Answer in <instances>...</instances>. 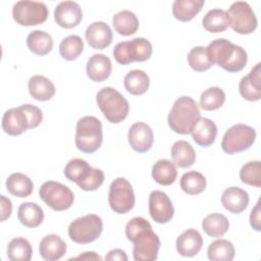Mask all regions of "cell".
<instances>
[{
    "label": "cell",
    "instance_id": "1",
    "mask_svg": "<svg viewBox=\"0 0 261 261\" xmlns=\"http://www.w3.org/2000/svg\"><path fill=\"white\" fill-rule=\"evenodd\" d=\"M125 236L134 244L133 255L136 261L157 259L160 240L147 219L140 216L132 218L125 225Z\"/></svg>",
    "mask_w": 261,
    "mask_h": 261
},
{
    "label": "cell",
    "instance_id": "2",
    "mask_svg": "<svg viewBox=\"0 0 261 261\" xmlns=\"http://www.w3.org/2000/svg\"><path fill=\"white\" fill-rule=\"evenodd\" d=\"M206 49L212 63L228 72L241 71L247 64L248 56L245 49L226 39H215Z\"/></svg>",
    "mask_w": 261,
    "mask_h": 261
},
{
    "label": "cell",
    "instance_id": "3",
    "mask_svg": "<svg viewBox=\"0 0 261 261\" xmlns=\"http://www.w3.org/2000/svg\"><path fill=\"white\" fill-rule=\"evenodd\" d=\"M43 120L41 109L35 105L23 104L6 110L2 117V128L9 136H18L29 128L37 127Z\"/></svg>",
    "mask_w": 261,
    "mask_h": 261
},
{
    "label": "cell",
    "instance_id": "4",
    "mask_svg": "<svg viewBox=\"0 0 261 261\" xmlns=\"http://www.w3.org/2000/svg\"><path fill=\"white\" fill-rule=\"evenodd\" d=\"M201 118V113L197 102L189 97L182 96L177 98L168 114V125L176 134H191L194 126Z\"/></svg>",
    "mask_w": 261,
    "mask_h": 261
},
{
    "label": "cell",
    "instance_id": "5",
    "mask_svg": "<svg viewBox=\"0 0 261 261\" xmlns=\"http://www.w3.org/2000/svg\"><path fill=\"white\" fill-rule=\"evenodd\" d=\"M64 175L87 192L96 191L104 182V172L99 168H93L81 158H73L67 162L64 167Z\"/></svg>",
    "mask_w": 261,
    "mask_h": 261
},
{
    "label": "cell",
    "instance_id": "6",
    "mask_svg": "<svg viewBox=\"0 0 261 261\" xmlns=\"http://www.w3.org/2000/svg\"><path fill=\"white\" fill-rule=\"evenodd\" d=\"M102 123L95 116H84L76 122L74 142L76 148L87 154L96 152L102 145Z\"/></svg>",
    "mask_w": 261,
    "mask_h": 261
},
{
    "label": "cell",
    "instance_id": "7",
    "mask_svg": "<svg viewBox=\"0 0 261 261\" xmlns=\"http://www.w3.org/2000/svg\"><path fill=\"white\" fill-rule=\"evenodd\" d=\"M96 102L106 119L112 123H119L128 114L127 100L114 88H102L97 93Z\"/></svg>",
    "mask_w": 261,
    "mask_h": 261
},
{
    "label": "cell",
    "instance_id": "8",
    "mask_svg": "<svg viewBox=\"0 0 261 261\" xmlns=\"http://www.w3.org/2000/svg\"><path fill=\"white\" fill-rule=\"evenodd\" d=\"M152 44L145 38H135L130 41L119 42L113 49V57L122 65L134 61H146L152 55Z\"/></svg>",
    "mask_w": 261,
    "mask_h": 261
},
{
    "label": "cell",
    "instance_id": "9",
    "mask_svg": "<svg viewBox=\"0 0 261 261\" xmlns=\"http://www.w3.org/2000/svg\"><path fill=\"white\" fill-rule=\"evenodd\" d=\"M103 230L102 219L96 214H87L74 219L68 226V236L76 244H90L96 241Z\"/></svg>",
    "mask_w": 261,
    "mask_h": 261
},
{
    "label": "cell",
    "instance_id": "10",
    "mask_svg": "<svg viewBox=\"0 0 261 261\" xmlns=\"http://www.w3.org/2000/svg\"><path fill=\"white\" fill-rule=\"evenodd\" d=\"M255 139L256 130L252 126L238 123L225 132L221 142V149L226 154L243 152L254 144Z\"/></svg>",
    "mask_w": 261,
    "mask_h": 261
},
{
    "label": "cell",
    "instance_id": "11",
    "mask_svg": "<svg viewBox=\"0 0 261 261\" xmlns=\"http://www.w3.org/2000/svg\"><path fill=\"white\" fill-rule=\"evenodd\" d=\"M39 196L46 205L55 211L67 210L74 201V195L71 190L54 180L45 181L39 190Z\"/></svg>",
    "mask_w": 261,
    "mask_h": 261
},
{
    "label": "cell",
    "instance_id": "12",
    "mask_svg": "<svg viewBox=\"0 0 261 261\" xmlns=\"http://www.w3.org/2000/svg\"><path fill=\"white\" fill-rule=\"evenodd\" d=\"M135 193L132 185L124 177L115 178L110 187L108 203L110 208L117 214H125L135 206Z\"/></svg>",
    "mask_w": 261,
    "mask_h": 261
},
{
    "label": "cell",
    "instance_id": "13",
    "mask_svg": "<svg viewBox=\"0 0 261 261\" xmlns=\"http://www.w3.org/2000/svg\"><path fill=\"white\" fill-rule=\"evenodd\" d=\"M227 14L229 18V27L238 34L249 35L257 28V17L249 3L245 1L233 2L230 5Z\"/></svg>",
    "mask_w": 261,
    "mask_h": 261
},
{
    "label": "cell",
    "instance_id": "14",
    "mask_svg": "<svg viewBox=\"0 0 261 261\" xmlns=\"http://www.w3.org/2000/svg\"><path fill=\"white\" fill-rule=\"evenodd\" d=\"M12 16L20 25H37L46 21L48 17V8L43 2L18 1L13 5Z\"/></svg>",
    "mask_w": 261,
    "mask_h": 261
},
{
    "label": "cell",
    "instance_id": "15",
    "mask_svg": "<svg viewBox=\"0 0 261 261\" xmlns=\"http://www.w3.org/2000/svg\"><path fill=\"white\" fill-rule=\"evenodd\" d=\"M149 213L158 223L169 222L174 214V208L169 197L162 191H153L149 196Z\"/></svg>",
    "mask_w": 261,
    "mask_h": 261
},
{
    "label": "cell",
    "instance_id": "16",
    "mask_svg": "<svg viewBox=\"0 0 261 261\" xmlns=\"http://www.w3.org/2000/svg\"><path fill=\"white\" fill-rule=\"evenodd\" d=\"M128 143L132 149L138 153L149 151L154 142V134L152 128L145 122H135L128 130Z\"/></svg>",
    "mask_w": 261,
    "mask_h": 261
},
{
    "label": "cell",
    "instance_id": "17",
    "mask_svg": "<svg viewBox=\"0 0 261 261\" xmlns=\"http://www.w3.org/2000/svg\"><path fill=\"white\" fill-rule=\"evenodd\" d=\"M83 18L81 6L74 1L60 2L54 11V19L57 24L64 29L76 27Z\"/></svg>",
    "mask_w": 261,
    "mask_h": 261
},
{
    "label": "cell",
    "instance_id": "18",
    "mask_svg": "<svg viewBox=\"0 0 261 261\" xmlns=\"http://www.w3.org/2000/svg\"><path fill=\"white\" fill-rule=\"evenodd\" d=\"M86 40L94 49H105L113 39L110 27L104 21H95L86 30Z\"/></svg>",
    "mask_w": 261,
    "mask_h": 261
},
{
    "label": "cell",
    "instance_id": "19",
    "mask_svg": "<svg viewBox=\"0 0 261 261\" xmlns=\"http://www.w3.org/2000/svg\"><path fill=\"white\" fill-rule=\"evenodd\" d=\"M260 63H257L248 75L242 77L239 91L242 97L248 101H258L261 98V71Z\"/></svg>",
    "mask_w": 261,
    "mask_h": 261
},
{
    "label": "cell",
    "instance_id": "20",
    "mask_svg": "<svg viewBox=\"0 0 261 261\" xmlns=\"http://www.w3.org/2000/svg\"><path fill=\"white\" fill-rule=\"evenodd\" d=\"M175 246L179 255L184 257H193L202 249L203 238L197 229L189 228L177 237Z\"/></svg>",
    "mask_w": 261,
    "mask_h": 261
},
{
    "label": "cell",
    "instance_id": "21",
    "mask_svg": "<svg viewBox=\"0 0 261 261\" xmlns=\"http://www.w3.org/2000/svg\"><path fill=\"white\" fill-rule=\"evenodd\" d=\"M248 193L238 187H230L224 190L221 196V204L230 213H242L249 204Z\"/></svg>",
    "mask_w": 261,
    "mask_h": 261
},
{
    "label": "cell",
    "instance_id": "22",
    "mask_svg": "<svg viewBox=\"0 0 261 261\" xmlns=\"http://www.w3.org/2000/svg\"><path fill=\"white\" fill-rule=\"evenodd\" d=\"M39 252L44 260L56 261L66 253V244L57 234H47L40 242Z\"/></svg>",
    "mask_w": 261,
    "mask_h": 261
},
{
    "label": "cell",
    "instance_id": "23",
    "mask_svg": "<svg viewBox=\"0 0 261 261\" xmlns=\"http://www.w3.org/2000/svg\"><path fill=\"white\" fill-rule=\"evenodd\" d=\"M86 70L89 79L93 82H103L109 77L112 70V63L106 55L94 54L89 58Z\"/></svg>",
    "mask_w": 261,
    "mask_h": 261
},
{
    "label": "cell",
    "instance_id": "24",
    "mask_svg": "<svg viewBox=\"0 0 261 261\" xmlns=\"http://www.w3.org/2000/svg\"><path fill=\"white\" fill-rule=\"evenodd\" d=\"M191 134L196 144L202 147H208L215 141L217 135V126L211 119L201 117L194 126Z\"/></svg>",
    "mask_w": 261,
    "mask_h": 261
},
{
    "label": "cell",
    "instance_id": "25",
    "mask_svg": "<svg viewBox=\"0 0 261 261\" xmlns=\"http://www.w3.org/2000/svg\"><path fill=\"white\" fill-rule=\"evenodd\" d=\"M30 95L38 101H48L55 95V87L53 83L44 75H33L29 80Z\"/></svg>",
    "mask_w": 261,
    "mask_h": 261
},
{
    "label": "cell",
    "instance_id": "26",
    "mask_svg": "<svg viewBox=\"0 0 261 261\" xmlns=\"http://www.w3.org/2000/svg\"><path fill=\"white\" fill-rule=\"evenodd\" d=\"M17 218L22 225L34 228L43 222L44 212L38 204L33 202H25L19 205Z\"/></svg>",
    "mask_w": 261,
    "mask_h": 261
},
{
    "label": "cell",
    "instance_id": "27",
    "mask_svg": "<svg viewBox=\"0 0 261 261\" xmlns=\"http://www.w3.org/2000/svg\"><path fill=\"white\" fill-rule=\"evenodd\" d=\"M204 4V0H175L172 4V14L179 21H189L201 11Z\"/></svg>",
    "mask_w": 261,
    "mask_h": 261
},
{
    "label": "cell",
    "instance_id": "28",
    "mask_svg": "<svg viewBox=\"0 0 261 261\" xmlns=\"http://www.w3.org/2000/svg\"><path fill=\"white\" fill-rule=\"evenodd\" d=\"M125 90L132 95L145 94L150 86L149 75L141 69H133L128 71L123 80Z\"/></svg>",
    "mask_w": 261,
    "mask_h": 261
},
{
    "label": "cell",
    "instance_id": "29",
    "mask_svg": "<svg viewBox=\"0 0 261 261\" xmlns=\"http://www.w3.org/2000/svg\"><path fill=\"white\" fill-rule=\"evenodd\" d=\"M171 157L176 166L179 168H187L194 164L196 160V152L190 143L180 140L172 145Z\"/></svg>",
    "mask_w": 261,
    "mask_h": 261
},
{
    "label": "cell",
    "instance_id": "30",
    "mask_svg": "<svg viewBox=\"0 0 261 261\" xmlns=\"http://www.w3.org/2000/svg\"><path fill=\"white\" fill-rule=\"evenodd\" d=\"M6 188L11 195L18 198H25L33 193L34 184L28 175L20 172H14L7 177Z\"/></svg>",
    "mask_w": 261,
    "mask_h": 261
},
{
    "label": "cell",
    "instance_id": "31",
    "mask_svg": "<svg viewBox=\"0 0 261 261\" xmlns=\"http://www.w3.org/2000/svg\"><path fill=\"white\" fill-rule=\"evenodd\" d=\"M27 45L33 53L44 56L53 49V39L45 31L36 30L28 35Z\"/></svg>",
    "mask_w": 261,
    "mask_h": 261
},
{
    "label": "cell",
    "instance_id": "32",
    "mask_svg": "<svg viewBox=\"0 0 261 261\" xmlns=\"http://www.w3.org/2000/svg\"><path fill=\"white\" fill-rule=\"evenodd\" d=\"M114 30L122 36L134 35L139 29V19L137 15L129 10H121L112 17Z\"/></svg>",
    "mask_w": 261,
    "mask_h": 261
},
{
    "label": "cell",
    "instance_id": "33",
    "mask_svg": "<svg viewBox=\"0 0 261 261\" xmlns=\"http://www.w3.org/2000/svg\"><path fill=\"white\" fill-rule=\"evenodd\" d=\"M176 176L177 170L174 163L167 159L158 160L152 167V177L161 186H170L174 182Z\"/></svg>",
    "mask_w": 261,
    "mask_h": 261
},
{
    "label": "cell",
    "instance_id": "34",
    "mask_svg": "<svg viewBox=\"0 0 261 261\" xmlns=\"http://www.w3.org/2000/svg\"><path fill=\"white\" fill-rule=\"evenodd\" d=\"M202 24L204 29L210 33H220L229 27V18L227 11L220 8L209 10L203 17Z\"/></svg>",
    "mask_w": 261,
    "mask_h": 261
},
{
    "label": "cell",
    "instance_id": "35",
    "mask_svg": "<svg viewBox=\"0 0 261 261\" xmlns=\"http://www.w3.org/2000/svg\"><path fill=\"white\" fill-rule=\"evenodd\" d=\"M202 228L207 236L211 238H218L228 230L229 221L223 214L212 213L203 219Z\"/></svg>",
    "mask_w": 261,
    "mask_h": 261
},
{
    "label": "cell",
    "instance_id": "36",
    "mask_svg": "<svg viewBox=\"0 0 261 261\" xmlns=\"http://www.w3.org/2000/svg\"><path fill=\"white\" fill-rule=\"evenodd\" d=\"M181 190L188 195H198L206 189V177L199 171L191 170L184 173L179 181Z\"/></svg>",
    "mask_w": 261,
    "mask_h": 261
},
{
    "label": "cell",
    "instance_id": "37",
    "mask_svg": "<svg viewBox=\"0 0 261 261\" xmlns=\"http://www.w3.org/2000/svg\"><path fill=\"white\" fill-rule=\"evenodd\" d=\"M207 255L211 261H231L234 258V247L227 240H216L209 245Z\"/></svg>",
    "mask_w": 261,
    "mask_h": 261
},
{
    "label": "cell",
    "instance_id": "38",
    "mask_svg": "<svg viewBox=\"0 0 261 261\" xmlns=\"http://www.w3.org/2000/svg\"><path fill=\"white\" fill-rule=\"evenodd\" d=\"M33 249L24 238H14L7 246V257L11 261H30Z\"/></svg>",
    "mask_w": 261,
    "mask_h": 261
},
{
    "label": "cell",
    "instance_id": "39",
    "mask_svg": "<svg viewBox=\"0 0 261 261\" xmlns=\"http://www.w3.org/2000/svg\"><path fill=\"white\" fill-rule=\"evenodd\" d=\"M84 50V42L77 35H69L65 37L59 44V53L65 60L76 59Z\"/></svg>",
    "mask_w": 261,
    "mask_h": 261
},
{
    "label": "cell",
    "instance_id": "40",
    "mask_svg": "<svg viewBox=\"0 0 261 261\" xmlns=\"http://www.w3.org/2000/svg\"><path fill=\"white\" fill-rule=\"evenodd\" d=\"M225 102V94L218 87H210L205 90L200 97V106L202 109L212 111L219 109Z\"/></svg>",
    "mask_w": 261,
    "mask_h": 261
},
{
    "label": "cell",
    "instance_id": "41",
    "mask_svg": "<svg viewBox=\"0 0 261 261\" xmlns=\"http://www.w3.org/2000/svg\"><path fill=\"white\" fill-rule=\"evenodd\" d=\"M188 62L189 65L198 72L206 71L213 65L206 47L203 46H197L191 49L188 54Z\"/></svg>",
    "mask_w": 261,
    "mask_h": 261
},
{
    "label": "cell",
    "instance_id": "42",
    "mask_svg": "<svg viewBox=\"0 0 261 261\" xmlns=\"http://www.w3.org/2000/svg\"><path fill=\"white\" fill-rule=\"evenodd\" d=\"M241 180L249 186L261 187V162L259 160L249 161L240 170Z\"/></svg>",
    "mask_w": 261,
    "mask_h": 261
},
{
    "label": "cell",
    "instance_id": "43",
    "mask_svg": "<svg viewBox=\"0 0 261 261\" xmlns=\"http://www.w3.org/2000/svg\"><path fill=\"white\" fill-rule=\"evenodd\" d=\"M260 200L256 203L255 207L252 209L250 214V224L253 229L260 231L261 230V217H260Z\"/></svg>",
    "mask_w": 261,
    "mask_h": 261
},
{
    "label": "cell",
    "instance_id": "44",
    "mask_svg": "<svg viewBox=\"0 0 261 261\" xmlns=\"http://www.w3.org/2000/svg\"><path fill=\"white\" fill-rule=\"evenodd\" d=\"M1 199V221H5L12 212V204L10 199L6 198L4 195L0 196Z\"/></svg>",
    "mask_w": 261,
    "mask_h": 261
},
{
    "label": "cell",
    "instance_id": "45",
    "mask_svg": "<svg viewBox=\"0 0 261 261\" xmlns=\"http://www.w3.org/2000/svg\"><path fill=\"white\" fill-rule=\"evenodd\" d=\"M105 260H118V261H127V256L124 251L120 249H114L108 252L105 256Z\"/></svg>",
    "mask_w": 261,
    "mask_h": 261
},
{
    "label": "cell",
    "instance_id": "46",
    "mask_svg": "<svg viewBox=\"0 0 261 261\" xmlns=\"http://www.w3.org/2000/svg\"><path fill=\"white\" fill-rule=\"evenodd\" d=\"M71 259H74V260H102V258L99 255H97L95 252H85L84 254H81Z\"/></svg>",
    "mask_w": 261,
    "mask_h": 261
}]
</instances>
